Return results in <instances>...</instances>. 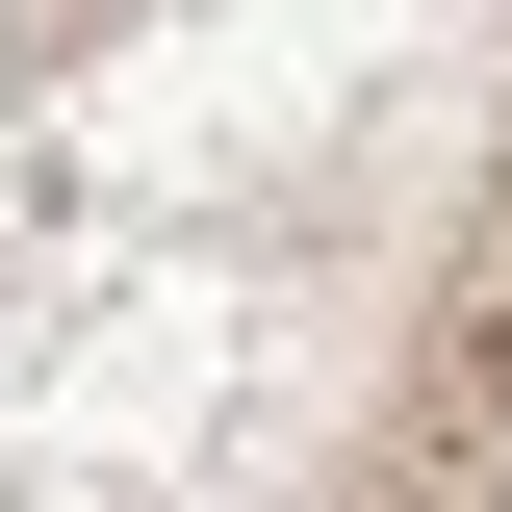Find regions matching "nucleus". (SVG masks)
<instances>
[{
  "mask_svg": "<svg viewBox=\"0 0 512 512\" xmlns=\"http://www.w3.org/2000/svg\"><path fill=\"white\" fill-rule=\"evenodd\" d=\"M103 26H128V0H0V52H103Z\"/></svg>",
  "mask_w": 512,
  "mask_h": 512,
  "instance_id": "nucleus-1",
  "label": "nucleus"
}]
</instances>
